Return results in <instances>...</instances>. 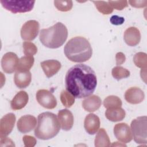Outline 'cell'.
<instances>
[{"label":"cell","instance_id":"29","mask_svg":"<svg viewBox=\"0 0 147 147\" xmlns=\"http://www.w3.org/2000/svg\"><path fill=\"white\" fill-rule=\"evenodd\" d=\"M54 4L57 9L61 11H69L73 6L72 1H55Z\"/></svg>","mask_w":147,"mask_h":147},{"label":"cell","instance_id":"1","mask_svg":"<svg viewBox=\"0 0 147 147\" xmlns=\"http://www.w3.org/2000/svg\"><path fill=\"white\" fill-rule=\"evenodd\" d=\"M65 87L75 98H83L90 96L97 85L96 76L89 66L80 64L70 68L65 75Z\"/></svg>","mask_w":147,"mask_h":147},{"label":"cell","instance_id":"4","mask_svg":"<svg viewBox=\"0 0 147 147\" xmlns=\"http://www.w3.org/2000/svg\"><path fill=\"white\" fill-rule=\"evenodd\" d=\"M67 37V28L61 22H57L49 28L41 30L39 36L41 42L46 47L52 49L63 45Z\"/></svg>","mask_w":147,"mask_h":147},{"label":"cell","instance_id":"16","mask_svg":"<svg viewBox=\"0 0 147 147\" xmlns=\"http://www.w3.org/2000/svg\"><path fill=\"white\" fill-rule=\"evenodd\" d=\"M123 38L128 45L131 47L136 46L140 42L141 40L140 32L135 27L128 28L124 32Z\"/></svg>","mask_w":147,"mask_h":147},{"label":"cell","instance_id":"30","mask_svg":"<svg viewBox=\"0 0 147 147\" xmlns=\"http://www.w3.org/2000/svg\"><path fill=\"white\" fill-rule=\"evenodd\" d=\"M23 51L25 56H33L37 52V48L36 45L29 41H25L23 43Z\"/></svg>","mask_w":147,"mask_h":147},{"label":"cell","instance_id":"27","mask_svg":"<svg viewBox=\"0 0 147 147\" xmlns=\"http://www.w3.org/2000/svg\"><path fill=\"white\" fill-rule=\"evenodd\" d=\"M98 10L103 14H109L113 11V8L108 2L93 1Z\"/></svg>","mask_w":147,"mask_h":147},{"label":"cell","instance_id":"12","mask_svg":"<svg viewBox=\"0 0 147 147\" xmlns=\"http://www.w3.org/2000/svg\"><path fill=\"white\" fill-rule=\"evenodd\" d=\"M37 124L36 117L31 115L22 116L17 122V129L21 133H26L32 131Z\"/></svg>","mask_w":147,"mask_h":147},{"label":"cell","instance_id":"19","mask_svg":"<svg viewBox=\"0 0 147 147\" xmlns=\"http://www.w3.org/2000/svg\"><path fill=\"white\" fill-rule=\"evenodd\" d=\"M29 96L24 91L18 92L11 100V108L14 110H18L24 108L28 103Z\"/></svg>","mask_w":147,"mask_h":147},{"label":"cell","instance_id":"5","mask_svg":"<svg viewBox=\"0 0 147 147\" xmlns=\"http://www.w3.org/2000/svg\"><path fill=\"white\" fill-rule=\"evenodd\" d=\"M146 116L139 117L131 121V129L134 141L137 144H146Z\"/></svg>","mask_w":147,"mask_h":147},{"label":"cell","instance_id":"21","mask_svg":"<svg viewBox=\"0 0 147 147\" xmlns=\"http://www.w3.org/2000/svg\"><path fill=\"white\" fill-rule=\"evenodd\" d=\"M125 111L121 107L107 109L105 112L106 117L112 122L122 121L125 117Z\"/></svg>","mask_w":147,"mask_h":147},{"label":"cell","instance_id":"24","mask_svg":"<svg viewBox=\"0 0 147 147\" xmlns=\"http://www.w3.org/2000/svg\"><path fill=\"white\" fill-rule=\"evenodd\" d=\"M121 99L114 95H110L106 98L103 101V106L106 109L121 107L122 106Z\"/></svg>","mask_w":147,"mask_h":147},{"label":"cell","instance_id":"8","mask_svg":"<svg viewBox=\"0 0 147 147\" xmlns=\"http://www.w3.org/2000/svg\"><path fill=\"white\" fill-rule=\"evenodd\" d=\"M36 99L41 106L48 109H53L57 105L55 96L47 90L41 89L38 90L36 92Z\"/></svg>","mask_w":147,"mask_h":147},{"label":"cell","instance_id":"10","mask_svg":"<svg viewBox=\"0 0 147 147\" xmlns=\"http://www.w3.org/2000/svg\"><path fill=\"white\" fill-rule=\"evenodd\" d=\"M114 133L117 139L122 143H128L133 139L130 128L125 123L116 124L114 127Z\"/></svg>","mask_w":147,"mask_h":147},{"label":"cell","instance_id":"17","mask_svg":"<svg viewBox=\"0 0 147 147\" xmlns=\"http://www.w3.org/2000/svg\"><path fill=\"white\" fill-rule=\"evenodd\" d=\"M45 75L48 78H51L58 72L61 67V63L56 60H48L41 63Z\"/></svg>","mask_w":147,"mask_h":147},{"label":"cell","instance_id":"20","mask_svg":"<svg viewBox=\"0 0 147 147\" xmlns=\"http://www.w3.org/2000/svg\"><path fill=\"white\" fill-rule=\"evenodd\" d=\"M101 103V99L98 96L92 95L83 100L82 106L86 111L94 112L99 109Z\"/></svg>","mask_w":147,"mask_h":147},{"label":"cell","instance_id":"11","mask_svg":"<svg viewBox=\"0 0 147 147\" xmlns=\"http://www.w3.org/2000/svg\"><path fill=\"white\" fill-rule=\"evenodd\" d=\"M16 116L13 113H8L5 115L0 121L1 138L8 136L13 130L16 122Z\"/></svg>","mask_w":147,"mask_h":147},{"label":"cell","instance_id":"15","mask_svg":"<svg viewBox=\"0 0 147 147\" xmlns=\"http://www.w3.org/2000/svg\"><path fill=\"white\" fill-rule=\"evenodd\" d=\"M84 127L89 134H95L100 127L99 118L92 113L88 114L84 119Z\"/></svg>","mask_w":147,"mask_h":147},{"label":"cell","instance_id":"32","mask_svg":"<svg viewBox=\"0 0 147 147\" xmlns=\"http://www.w3.org/2000/svg\"><path fill=\"white\" fill-rule=\"evenodd\" d=\"M24 145L26 147H33L36 144V140L30 136H24L22 138Z\"/></svg>","mask_w":147,"mask_h":147},{"label":"cell","instance_id":"2","mask_svg":"<svg viewBox=\"0 0 147 147\" xmlns=\"http://www.w3.org/2000/svg\"><path fill=\"white\" fill-rule=\"evenodd\" d=\"M64 52L69 60L75 63L85 62L91 58L92 54L89 41L81 36L70 39L65 45Z\"/></svg>","mask_w":147,"mask_h":147},{"label":"cell","instance_id":"14","mask_svg":"<svg viewBox=\"0 0 147 147\" xmlns=\"http://www.w3.org/2000/svg\"><path fill=\"white\" fill-rule=\"evenodd\" d=\"M58 119L61 129L65 131L69 130L74 125V117L72 113L67 109H62L58 112Z\"/></svg>","mask_w":147,"mask_h":147},{"label":"cell","instance_id":"26","mask_svg":"<svg viewBox=\"0 0 147 147\" xmlns=\"http://www.w3.org/2000/svg\"><path fill=\"white\" fill-rule=\"evenodd\" d=\"M75 97L68 91L63 90L60 94V100L66 107H71L75 102Z\"/></svg>","mask_w":147,"mask_h":147},{"label":"cell","instance_id":"23","mask_svg":"<svg viewBox=\"0 0 147 147\" xmlns=\"http://www.w3.org/2000/svg\"><path fill=\"white\" fill-rule=\"evenodd\" d=\"M34 59L32 56H25L19 59L17 71H28L33 65Z\"/></svg>","mask_w":147,"mask_h":147},{"label":"cell","instance_id":"28","mask_svg":"<svg viewBox=\"0 0 147 147\" xmlns=\"http://www.w3.org/2000/svg\"><path fill=\"white\" fill-rule=\"evenodd\" d=\"M133 61L137 67L141 69H146L147 55L145 53H137L133 57Z\"/></svg>","mask_w":147,"mask_h":147},{"label":"cell","instance_id":"7","mask_svg":"<svg viewBox=\"0 0 147 147\" xmlns=\"http://www.w3.org/2000/svg\"><path fill=\"white\" fill-rule=\"evenodd\" d=\"M40 24L36 20H29L26 22L21 29V38L26 41L33 40L38 35Z\"/></svg>","mask_w":147,"mask_h":147},{"label":"cell","instance_id":"9","mask_svg":"<svg viewBox=\"0 0 147 147\" xmlns=\"http://www.w3.org/2000/svg\"><path fill=\"white\" fill-rule=\"evenodd\" d=\"M19 59L13 52H7L2 57L1 66L3 71L7 74H11L17 69Z\"/></svg>","mask_w":147,"mask_h":147},{"label":"cell","instance_id":"31","mask_svg":"<svg viewBox=\"0 0 147 147\" xmlns=\"http://www.w3.org/2000/svg\"><path fill=\"white\" fill-rule=\"evenodd\" d=\"M108 2L113 9L118 10H121L128 6L127 1H109Z\"/></svg>","mask_w":147,"mask_h":147},{"label":"cell","instance_id":"3","mask_svg":"<svg viewBox=\"0 0 147 147\" xmlns=\"http://www.w3.org/2000/svg\"><path fill=\"white\" fill-rule=\"evenodd\" d=\"M37 119L34 134L38 139L49 140L55 137L59 132L60 125L55 114L51 112L42 113L38 115Z\"/></svg>","mask_w":147,"mask_h":147},{"label":"cell","instance_id":"34","mask_svg":"<svg viewBox=\"0 0 147 147\" xmlns=\"http://www.w3.org/2000/svg\"><path fill=\"white\" fill-rule=\"evenodd\" d=\"M125 20L123 17H119L118 16H113L110 19V22L113 24V25H121L123 23Z\"/></svg>","mask_w":147,"mask_h":147},{"label":"cell","instance_id":"25","mask_svg":"<svg viewBox=\"0 0 147 147\" xmlns=\"http://www.w3.org/2000/svg\"><path fill=\"white\" fill-rule=\"evenodd\" d=\"M111 74L113 76L118 80L123 78H126L130 76L129 71L121 66L114 67L112 69Z\"/></svg>","mask_w":147,"mask_h":147},{"label":"cell","instance_id":"6","mask_svg":"<svg viewBox=\"0 0 147 147\" xmlns=\"http://www.w3.org/2000/svg\"><path fill=\"white\" fill-rule=\"evenodd\" d=\"M0 2L5 9L16 14L31 11L34 7L35 1L1 0Z\"/></svg>","mask_w":147,"mask_h":147},{"label":"cell","instance_id":"22","mask_svg":"<svg viewBox=\"0 0 147 147\" xmlns=\"http://www.w3.org/2000/svg\"><path fill=\"white\" fill-rule=\"evenodd\" d=\"M94 142L96 147H107L110 146V140L106 130L103 128L99 130Z\"/></svg>","mask_w":147,"mask_h":147},{"label":"cell","instance_id":"35","mask_svg":"<svg viewBox=\"0 0 147 147\" xmlns=\"http://www.w3.org/2000/svg\"><path fill=\"white\" fill-rule=\"evenodd\" d=\"M116 59V64L121 65L126 60V57L125 55L122 52H118L115 56Z\"/></svg>","mask_w":147,"mask_h":147},{"label":"cell","instance_id":"18","mask_svg":"<svg viewBox=\"0 0 147 147\" xmlns=\"http://www.w3.org/2000/svg\"><path fill=\"white\" fill-rule=\"evenodd\" d=\"M32 75L28 71H17L16 72L14 78L15 84L20 88H25L30 83Z\"/></svg>","mask_w":147,"mask_h":147},{"label":"cell","instance_id":"13","mask_svg":"<svg viewBox=\"0 0 147 147\" xmlns=\"http://www.w3.org/2000/svg\"><path fill=\"white\" fill-rule=\"evenodd\" d=\"M145 94L138 87H134L129 88L125 94V99L129 103L138 104L143 101Z\"/></svg>","mask_w":147,"mask_h":147},{"label":"cell","instance_id":"33","mask_svg":"<svg viewBox=\"0 0 147 147\" xmlns=\"http://www.w3.org/2000/svg\"><path fill=\"white\" fill-rule=\"evenodd\" d=\"M129 3L130 5L134 7L137 8H141L144 7L146 6L147 1H129Z\"/></svg>","mask_w":147,"mask_h":147}]
</instances>
